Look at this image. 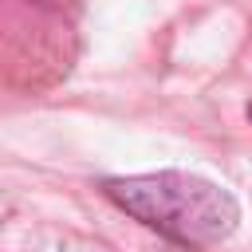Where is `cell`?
Returning <instances> with one entry per match:
<instances>
[{
    "label": "cell",
    "instance_id": "cell-1",
    "mask_svg": "<svg viewBox=\"0 0 252 252\" xmlns=\"http://www.w3.org/2000/svg\"><path fill=\"white\" fill-rule=\"evenodd\" d=\"M102 193L122 213H130L134 220H142L146 228L161 232L181 248H217L232 236L240 220L236 197L228 189L185 169L106 177Z\"/></svg>",
    "mask_w": 252,
    "mask_h": 252
},
{
    "label": "cell",
    "instance_id": "cell-2",
    "mask_svg": "<svg viewBox=\"0 0 252 252\" xmlns=\"http://www.w3.org/2000/svg\"><path fill=\"white\" fill-rule=\"evenodd\" d=\"M47 4H55V0H47Z\"/></svg>",
    "mask_w": 252,
    "mask_h": 252
}]
</instances>
